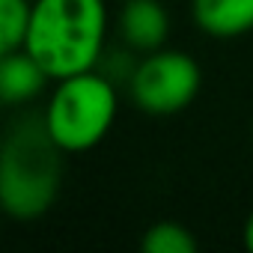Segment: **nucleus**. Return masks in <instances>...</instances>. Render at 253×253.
Listing matches in <instances>:
<instances>
[{"instance_id":"423d86ee","label":"nucleus","mask_w":253,"mask_h":253,"mask_svg":"<svg viewBox=\"0 0 253 253\" xmlns=\"http://www.w3.org/2000/svg\"><path fill=\"white\" fill-rule=\"evenodd\" d=\"M51 81V75L39 66V60L27 51H3V60H0V98L6 104H27L33 101L45 84Z\"/></svg>"},{"instance_id":"f257e3e1","label":"nucleus","mask_w":253,"mask_h":253,"mask_svg":"<svg viewBox=\"0 0 253 253\" xmlns=\"http://www.w3.org/2000/svg\"><path fill=\"white\" fill-rule=\"evenodd\" d=\"M107 39L104 0H33L24 48L51 81L95 69Z\"/></svg>"},{"instance_id":"7ed1b4c3","label":"nucleus","mask_w":253,"mask_h":253,"mask_svg":"<svg viewBox=\"0 0 253 253\" xmlns=\"http://www.w3.org/2000/svg\"><path fill=\"white\" fill-rule=\"evenodd\" d=\"M119 113L116 84L98 69L60 78L45 110V125L63 152L95 149L113 128Z\"/></svg>"},{"instance_id":"1a4fd4ad","label":"nucleus","mask_w":253,"mask_h":253,"mask_svg":"<svg viewBox=\"0 0 253 253\" xmlns=\"http://www.w3.org/2000/svg\"><path fill=\"white\" fill-rule=\"evenodd\" d=\"M33 0H0V51H18L27 42Z\"/></svg>"},{"instance_id":"9d476101","label":"nucleus","mask_w":253,"mask_h":253,"mask_svg":"<svg viewBox=\"0 0 253 253\" xmlns=\"http://www.w3.org/2000/svg\"><path fill=\"white\" fill-rule=\"evenodd\" d=\"M241 238H244V247L253 253V211L247 214V220H244V229H241Z\"/></svg>"},{"instance_id":"20e7f679","label":"nucleus","mask_w":253,"mask_h":253,"mask_svg":"<svg viewBox=\"0 0 253 253\" xmlns=\"http://www.w3.org/2000/svg\"><path fill=\"white\" fill-rule=\"evenodd\" d=\"M203 72L197 60L176 48H158L143 54L128 78L131 101L149 116L182 113L200 92Z\"/></svg>"},{"instance_id":"f03ea898","label":"nucleus","mask_w":253,"mask_h":253,"mask_svg":"<svg viewBox=\"0 0 253 253\" xmlns=\"http://www.w3.org/2000/svg\"><path fill=\"white\" fill-rule=\"evenodd\" d=\"M63 149L51 137L45 116L18 119L0 149V206L15 220L42 217L63 182Z\"/></svg>"},{"instance_id":"0eeeda50","label":"nucleus","mask_w":253,"mask_h":253,"mask_svg":"<svg viewBox=\"0 0 253 253\" xmlns=\"http://www.w3.org/2000/svg\"><path fill=\"white\" fill-rule=\"evenodd\" d=\"M191 15L206 36L235 39L253 30V0H191Z\"/></svg>"},{"instance_id":"6e6552de","label":"nucleus","mask_w":253,"mask_h":253,"mask_svg":"<svg viewBox=\"0 0 253 253\" xmlns=\"http://www.w3.org/2000/svg\"><path fill=\"white\" fill-rule=\"evenodd\" d=\"M140 247L146 253H194L197 250V238L179 220H158V223H152L146 229Z\"/></svg>"},{"instance_id":"39448f33","label":"nucleus","mask_w":253,"mask_h":253,"mask_svg":"<svg viewBox=\"0 0 253 253\" xmlns=\"http://www.w3.org/2000/svg\"><path fill=\"white\" fill-rule=\"evenodd\" d=\"M119 33L131 51H158L164 48V39L170 33V15L158 0H122Z\"/></svg>"}]
</instances>
